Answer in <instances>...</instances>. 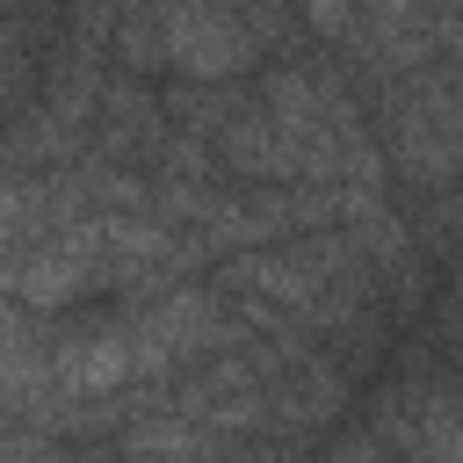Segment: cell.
Wrapping results in <instances>:
<instances>
[{
	"instance_id": "1",
	"label": "cell",
	"mask_w": 463,
	"mask_h": 463,
	"mask_svg": "<svg viewBox=\"0 0 463 463\" xmlns=\"http://www.w3.org/2000/svg\"><path fill=\"white\" fill-rule=\"evenodd\" d=\"M260 36L232 0H159V65L188 87H232L253 65Z\"/></svg>"
},
{
	"instance_id": "2",
	"label": "cell",
	"mask_w": 463,
	"mask_h": 463,
	"mask_svg": "<svg viewBox=\"0 0 463 463\" xmlns=\"http://www.w3.org/2000/svg\"><path fill=\"white\" fill-rule=\"evenodd\" d=\"M123 340H130V376H174L188 362H210L217 347H232V326L217 311V297L203 289H159L145 297L130 318H123Z\"/></svg>"
},
{
	"instance_id": "3",
	"label": "cell",
	"mask_w": 463,
	"mask_h": 463,
	"mask_svg": "<svg viewBox=\"0 0 463 463\" xmlns=\"http://www.w3.org/2000/svg\"><path fill=\"white\" fill-rule=\"evenodd\" d=\"M7 289H14L22 311H65V304H80L87 289H109L101 217H72V224H58L51 239H36V246L7 268Z\"/></svg>"
},
{
	"instance_id": "4",
	"label": "cell",
	"mask_w": 463,
	"mask_h": 463,
	"mask_svg": "<svg viewBox=\"0 0 463 463\" xmlns=\"http://www.w3.org/2000/svg\"><path fill=\"white\" fill-rule=\"evenodd\" d=\"M87 217V188H80V166H51V174H0V275L36 246L51 239L58 224Z\"/></svg>"
},
{
	"instance_id": "5",
	"label": "cell",
	"mask_w": 463,
	"mask_h": 463,
	"mask_svg": "<svg viewBox=\"0 0 463 463\" xmlns=\"http://www.w3.org/2000/svg\"><path fill=\"white\" fill-rule=\"evenodd\" d=\"M116 383H130V340L123 326H87L80 340H65L51 354V391L58 398H109Z\"/></svg>"
},
{
	"instance_id": "6",
	"label": "cell",
	"mask_w": 463,
	"mask_h": 463,
	"mask_svg": "<svg viewBox=\"0 0 463 463\" xmlns=\"http://www.w3.org/2000/svg\"><path fill=\"white\" fill-rule=\"evenodd\" d=\"M304 22H311L318 36H333V43L362 36V14H354V0H304Z\"/></svg>"
}]
</instances>
